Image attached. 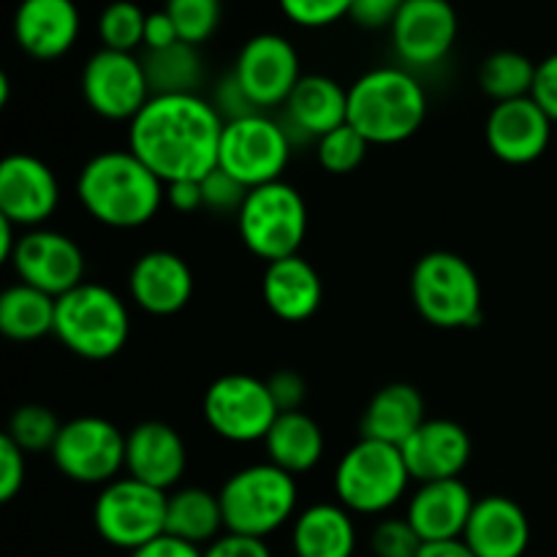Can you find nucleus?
<instances>
[{"label": "nucleus", "instance_id": "nucleus-38", "mask_svg": "<svg viewBox=\"0 0 557 557\" xmlns=\"http://www.w3.org/2000/svg\"><path fill=\"white\" fill-rule=\"evenodd\" d=\"M370 547H373L375 557H417L424 542L406 517H384L373 528Z\"/></svg>", "mask_w": 557, "mask_h": 557}, {"label": "nucleus", "instance_id": "nucleus-35", "mask_svg": "<svg viewBox=\"0 0 557 557\" xmlns=\"http://www.w3.org/2000/svg\"><path fill=\"white\" fill-rule=\"evenodd\" d=\"M60 419L54 417L52 408L38 406V403H27L20 406L9 419V435L25 455H41V451H52L54 441L60 435Z\"/></svg>", "mask_w": 557, "mask_h": 557}, {"label": "nucleus", "instance_id": "nucleus-24", "mask_svg": "<svg viewBox=\"0 0 557 557\" xmlns=\"http://www.w3.org/2000/svg\"><path fill=\"white\" fill-rule=\"evenodd\" d=\"M462 542L476 557H522L531 547V520L515 498H476Z\"/></svg>", "mask_w": 557, "mask_h": 557}, {"label": "nucleus", "instance_id": "nucleus-25", "mask_svg": "<svg viewBox=\"0 0 557 557\" xmlns=\"http://www.w3.org/2000/svg\"><path fill=\"white\" fill-rule=\"evenodd\" d=\"M283 128L297 139L319 141L348 123V90L326 74H305L283 107Z\"/></svg>", "mask_w": 557, "mask_h": 557}, {"label": "nucleus", "instance_id": "nucleus-41", "mask_svg": "<svg viewBox=\"0 0 557 557\" xmlns=\"http://www.w3.org/2000/svg\"><path fill=\"white\" fill-rule=\"evenodd\" d=\"M27 479V462H25V451L3 435L0 438V500L9 504L14 500L16 495L22 493Z\"/></svg>", "mask_w": 557, "mask_h": 557}, {"label": "nucleus", "instance_id": "nucleus-4", "mask_svg": "<svg viewBox=\"0 0 557 557\" xmlns=\"http://www.w3.org/2000/svg\"><path fill=\"white\" fill-rule=\"evenodd\" d=\"M54 337L87 362H107L128 346L131 310L117 292L85 281L58 297Z\"/></svg>", "mask_w": 557, "mask_h": 557}, {"label": "nucleus", "instance_id": "nucleus-2", "mask_svg": "<svg viewBox=\"0 0 557 557\" xmlns=\"http://www.w3.org/2000/svg\"><path fill=\"white\" fill-rule=\"evenodd\" d=\"M76 199L109 228H139L166 205V183L131 150H103L82 166Z\"/></svg>", "mask_w": 557, "mask_h": 557}, {"label": "nucleus", "instance_id": "nucleus-26", "mask_svg": "<svg viewBox=\"0 0 557 557\" xmlns=\"http://www.w3.org/2000/svg\"><path fill=\"white\" fill-rule=\"evenodd\" d=\"M261 297L272 315L288 324H302L319 313L324 302V283L315 267L297 253L267 264L261 277Z\"/></svg>", "mask_w": 557, "mask_h": 557}, {"label": "nucleus", "instance_id": "nucleus-7", "mask_svg": "<svg viewBox=\"0 0 557 557\" xmlns=\"http://www.w3.org/2000/svg\"><path fill=\"white\" fill-rule=\"evenodd\" d=\"M411 482L400 446L373 438H359L337 460L332 476L337 504L362 517H379L395 509L406 498Z\"/></svg>", "mask_w": 557, "mask_h": 557}, {"label": "nucleus", "instance_id": "nucleus-51", "mask_svg": "<svg viewBox=\"0 0 557 557\" xmlns=\"http://www.w3.org/2000/svg\"><path fill=\"white\" fill-rule=\"evenodd\" d=\"M16 228H20L16 223H11L9 218L0 215V261H9V264L16 253V245H20Z\"/></svg>", "mask_w": 557, "mask_h": 557}, {"label": "nucleus", "instance_id": "nucleus-37", "mask_svg": "<svg viewBox=\"0 0 557 557\" xmlns=\"http://www.w3.org/2000/svg\"><path fill=\"white\" fill-rule=\"evenodd\" d=\"M163 11L172 16L180 41L201 47L221 27L223 0H166Z\"/></svg>", "mask_w": 557, "mask_h": 557}, {"label": "nucleus", "instance_id": "nucleus-9", "mask_svg": "<svg viewBox=\"0 0 557 557\" xmlns=\"http://www.w3.org/2000/svg\"><path fill=\"white\" fill-rule=\"evenodd\" d=\"M169 493L134 476L103 484L92 506V525L109 547L136 553L166 533Z\"/></svg>", "mask_w": 557, "mask_h": 557}, {"label": "nucleus", "instance_id": "nucleus-36", "mask_svg": "<svg viewBox=\"0 0 557 557\" xmlns=\"http://www.w3.org/2000/svg\"><path fill=\"white\" fill-rule=\"evenodd\" d=\"M370 147L373 145L354 125L346 123L315 141V161L324 172L343 177V174H351L362 166Z\"/></svg>", "mask_w": 557, "mask_h": 557}, {"label": "nucleus", "instance_id": "nucleus-23", "mask_svg": "<svg viewBox=\"0 0 557 557\" xmlns=\"http://www.w3.org/2000/svg\"><path fill=\"white\" fill-rule=\"evenodd\" d=\"M476 498L462 479L419 484L406 509V520L424 544L455 542L466 533Z\"/></svg>", "mask_w": 557, "mask_h": 557}, {"label": "nucleus", "instance_id": "nucleus-17", "mask_svg": "<svg viewBox=\"0 0 557 557\" xmlns=\"http://www.w3.org/2000/svg\"><path fill=\"white\" fill-rule=\"evenodd\" d=\"M60 205L52 166L30 152H11L0 163V215L20 228H41Z\"/></svg>", "mask_w": 557, "mask_h": 557}, {"label": "nucleus", "instance_id": "nucleus-10", "mask_svg": "<svg viewBox=\"0 0 557 557\" xmlns=\"http://www.w3.org/2000/svg\"><path fill=\"white\" fill-rule=\"evenodd\" d=\"M294 141L286 134L281 120H272L267 112L250 117L228 120L221 134L218 169L232 174L245 188L277 183L292 161Z\"/></svg>", "mask_w": 557, "mask_h": 557}, {"label": "nucleus", "instance_id": "nucleus-6", "mask_svg": "<svg viewBox=\"0 0 557 557\" xmlns=\"http://www.w3.org/2000/svg\"><path fill=\"white\" fill-rule=\"evenodd\" d=\"M411 299L417 313L438 330L482 324L484 294L479 272L451 250H430L413 264Z\"/></svg>", "mask_w": 557, "mask_h": 557}, {"label": "nucleus", "instance_id": "nucleus-50", "mask_svg": "<svg viewBox=\"0 0 557 557\" xmlns=\"http://www.w3.org/2000/svg\"><path fill=\"white\" fill-rule=\"evenodd\" d=\"M417 557H476L468 549V544L462 539H455V542H433L424 544L419 549Z\"/></svg>", "mask_w": 557, "mask_h": 557}, {"label": "nucleus", "instance_id": "nucleus-20", "mask_svg": "<svg viewBox=\"0 0 557 557\" xmlns=\"http://www.w3.org/2000/svg\"><path fill=\"white\" fill-rule=\"evenodd\" d=\"M188 468V449L185 441L172 424L141 422L131 433H125V473L150 487L169 493L177 487Z\"/></svg>", "mask_w": 557, "mask_h": 557}, {"label": "nucleus", "instance_id": "nucleus-40", "mask_svg": "<svg viewBox=\"0 0 557 557\" xmlns=\"http://www.w3.org/2000/svg\"><path fill=\"white\" fill-rule=\"evenodd\" d=\"M201 196H205V210L218 212V215H237L248 188L223 169H215L201 180Z\"/></svg>", "mask_w": 557, "mask_h": 557}, {"label": "nucleus", "instance_id": "nucleus-28", "mask_svg": "<svg viewBox=\"0 0 557 557\" xmlns=\"http://www.w3.org/2000/svg\"><path fill=\"white\" fill-rule=\"evenodd\" d=\"M424 424V397L417 386L386 384L370 397L368 408L359 422L362 438L384 441V444L403 446Z\"/></svg>", "mask_w": 557, "mask_h": 557}, {"label": "nucleus", "instance_id": "nucleus-33", "mask_svg": "<svg viewBox=\"0 0 557 557\" xmlns=\"http://www.w3.org/2000/svg\"><path fill=\"white\" fill-rule=\"evenodd\" d=\"M536 65L539 63H533L528 54L517 52V49H498L484 58L482 69H479V87L495 103L528 98L533 92V82H536Z\"/></svg>", "mask_w": 557, "mask_h": 557}, {"label": "nucleus", "instance_id": "nucleus-14", "mask_svg": "<svg viewBox=\"0 0 557 557\" xmlns=\"http://www.w3.org/2000/svg\"><path fill=\"white\" fill-rule=\"evenodd\" d=\"M232 74L261 112L286 107L288 96L305 76L299 52L286 36L277 33H259L248 38L234 60Z\"/></svg>", "mask_w": 557, "mask_h": 557}, {"label": "nucleus", "instance_id": "nucleus-8", "mask_svg": "<svg viewBox=\"0 0 557 557\" xmlns=\"http://www.w3.org/2000/svg\"><path fill=\"white\" fill-rule=\"evenodd\" d=\"M237 228L245 248L267 264L297 256L308 237L305 196L286 180L250 188L237 212Z\"/></svg>", "mask_w": 557, "mask_h": 557}, {"label": "nucleus", "instance_id": "nucleus-18", "mask_svg": "<svg viewBox=\"0 0 557 557\" xmlns=\"http://www.w3.org/2000/svg\"><path fill=\"white\" fill-rule=\"evenodd\" d=\"M553 120L533 96L495 103L484 123V139L498 161L525 166L539 161L553 141Z\"/></svg>", "mask_w": 557, "mask_h": 557}, {"label": "nucleus", "instance_id": "nucleus-30", "mask_svg": "<svg viewBox=\"0 0 557 557\" xmlns=\"http://www.w3.org/2000/svg\"><path fill=\"white\" fill-rule=\"evenodd\" d=\"M166 533L194 547H210L226 533L221 498L205 487H180L169 493Z\"/></svg>", "mask_w": 557, "mask_h": 557}, {"label": "nucleus", "instance_id": "nucleus-48", "mask_svg": "<svg viewBox=\"0 0 557 557\" xmlns=\"http://www.w3.org/2000/svg\"><path fill=\"white\" fill-rule=\"evenodd\" d=\"M177 41H180L177 27H174L172 16H169L166 11H152V14H147L145 52H152V49H166Z\"/></svg>", "mask_w": 557, "mask_h": 557}, {"label": "nucleus", "instance_id": "nucleus-42", "mask_svg": "<svg viewBox=\"0 0 557 557\" xmlns=\"http://www.w3.org/2000/svg\"><path fill=\"white\" fill-rule=\"evenodd\" d=\"M212 107L218 109L223 120H239V117H250V114H259L261 109L256 107L253 101L248 98V92L243 90V85L237 82V76L226 74L221 79V85L215 87V96H212Z\"/></svg>", "mask_w": 557, "mask_h": 557}, {"label": "nucleus", "instance_id": "nucleus-12", "mask_svg": "<svg viewBox=\"0 0 557 557\" xmlns=\"http://www.w3.org/2000/svg\"><path fill=\"white\" fill-rule=\"evenodd\" d=\"M52 462L76 484H109L125 471V433L103 417H76L60 428Z\"/></svg>", "mask_w": 557, "mask_h": 557}, {"label": "nucleus", "instance_id": "nucleus-13", "mask_svg": "<svg viewBox=\"0 0 557 557\" xmlns=\"http://www.w3.org/2000/svg\"><path fill=\"white\" fill-rule=\"evenodd\" d=\"M82 96L98 117L131 123L152 98L145 63L131 52L101 47L82 69Z\"/></svg>", "mask_w": 557, "mask_h": 557}, {"label": "nucleus", "instance_id": "nucleus-49", "mask_svg": "<svg viewBox=\"0 0 557 557\" xmlns=\"http://www.w3.org/2000/svg\"><path fill=\"white\" fill-rule=\"evenodd\" d=\"M201 553H205L201 547H194V544L180 542V539L163 533V536H158L156 542L145 544L141 549L131 553V557H201Z\"/></svg>", "mask_w": 557, "mask_h": 557}, {"label": "nucleus", "instance_id": "nucleus-34", "mask_svg": "<svg viewBox=\"0 0 557 557\" xmlns=\"http://www.w3.org/2000/svg\"><path fill=\"white\" fill-rule=\"evenodd\" d=\"M147 14L131 0H114L98 16V38L103 49L114 52H131L145 47Z\"/></svg>", "mask_w": 557, "mask_h": 557}, {"label": "nucleus", "instance_id": "nucleus-46", "mask_svg": "<svg viewBox=\"0 0 557 557\" xmlns=\"http://www.w3.org/2000/svg\"><path fill=\"white\" fill-rule=\"evenodd\" d=\"M201 557H272L264 539L237 536V533H223L221 539L205 547Z\"/></svg>", "mask_w": 557, "mask_h": 557}, {"label": "nucleus", "instance_id": "nucleus-22", "mask_svg": "<svg viewBox=\"0 0 557 557\" xmlns=\"http://www.w3.org/2000/svg\"><path fill=\"white\" fill-rule=\"evenodd\" d=\"M413 482L460 479L471 460V435L451 419H424L422 428L400 446Z\"/></svg>", "mask_w": 557, "mask_h": 557}, {"label": "nucleus", "instance_id": "nucleus-45", "mask_svg": "<svg viewBox=\"0 0 557 557\" xmlns=\"http://www.w3.org/2000/svg\"><path fill=\"white\" fill-rule=\"evenodd\" d=\"M533 101L547 112V117L557 125V52L547 54L536 65V82H533Z\"/></svg>", "mask_w": 557, "mask_h": 557}, {"label": "nucleus", "instance_id": "nucleus-21", "mask_svg": "<svg viewBox=\"0 0 557 557\" xmlns=\"http://www.w3.org/2000/svg\"><path fill=\"white\" fill-rule=\"evenodd\" d=\"M82 16L74 0H22L14 11V38L33 60H58L74 49Z\"/></svg>", "mask_w": 557, "mask_h": 557}, {"label": "nucleus", "instance_id": "nucleus-44", "mask_svg": "<svg viewBox=\"0 0 557 557\" xmlns=\"http://www.w3.org/2000/svg\"><path fill=\"white\" fill-rule=\"evenodd\" d=\"M403 5L406 0H354L351 20L364 30H384L392 27Z\"/></svg>", "mask_w": 557, "mask_h": 557}, {"label": "nucleus", "instance_id": "nucleus-43", "mask_svg": "<svg viewBox=\"0 0 557 557\" xmlns=\"http://www.w3.org/2000/svg\"><path fill=\"white\" fill-rule=\"evenodd\" d=\"M267 386H270V395L275 400L277 411H302L305 400H308V384H305L302 375L294 373V370H281V373H275L267 381Z\"/></svg>", "mask_w": 557, "mask_h": 557}, {"label": "nucleus", "instance_id": "nucleus-32", "mask_svg": "<svg viewBox=\"0 0 557 557\" xmlns=\"http://www.w3.org/2000/svg\"><path fill=\"white\" fill-rule=\"evenodd\" d=\"M141 63L152 96H185L205 82V60L194 44L177 41L166 49H152L141 54Z\"/></svg>", "mask_w": 557, "mask_h": 557}, {"label": "nucleus", "instance_id": "nucleus-47", "mask_svg": "<svg viewBox=\"0 0 557 557\" xmlns=\"http://www.w3.org/2000/svg\"><path fill=\"white\" fill-rule=\"evenodd\" d=\"M166 205L174 212L190 215L196 210H205V196H201V180H177L166 185Z\"/></svg>", "mask_w": 557, "mask_h": 557}, {"label": "nucleus", "instance_id": "nucleus-31", "mask_svg": "<svg viewBox=\"0 0 557 557\" xmlns=\"http://www.w3.org/2000/svg\"><path fill=\"white\" fill-rule=\"evenodd\" d=\"M58 299L27 283H14L0 294V332L14 343H33L54 335Z\"/></svg>", "mask_w": 557, "mask_h": 557}, {"label": "nucleus", "instance_id": "nucleus-1", "mask_svg": "<svg viewBox=\"0 0 557 557\" xmlns=\"http://www.w3.org/2000/svg\"><path fill=\"white\" fill-rule=\"evenodd\" d=\"M128 125V150L166 185L218 169L226 120L199 92L152 96Z\"/></svg>", "mask_w": 557, "mask_h": 557}, {"label": "nucleus", "instance_id": "nucleus-52", "mask_svg": "<svg viewBox=\"0 0 557 557\" xmlns=\"http://www.w3.org/2000/svg\"><path fill=\"white\" fill-rule=\"evenodd\" d=\"M9 96H11L9 74H0V107H9Z\"/></svg>", "mask_w": 557, "mask_h": 557}, {"label": "nucleus", "instance_id": "nucleus-16", "mask_svg": "<svg viewBox=\"0 0 557 557\" xmlns=\"http://www.w3.org/2000/svg\"><path fill=\"white\" fill-rule=\"evenodd\" d=\"M11 267L20 283H27L58 299L85 283L87 259L69 234L52 232V228H30L20 237Z\"/></svg>", "mask_w": 557, "mask_h": 557}, {"label": "nucleus", "instance_id": "nucleus-39", "mask_svg": "<svg viewBox=\"0 0 557 557\" xmlns=\"http://www.w3.org/2000/svg\"><path fill=\"white\" fill-rule=\"evenodd\" d=\"M277 5L294 25L319 30L351 16L354 0H277Z\"/></svg>", "mask_w": 557, "mask_h": 557}, {"label": "nucleus", "instance_id": "nucleus-5", "mask_svg": "<svg viewBox=\"0 0 557 557\" xmlns=\"http://www.w3.org/2000/svg\"><path fill=\"white\" fill-rule=\"evenodd\" d=\"M226 533L267 539L297 517V476L267 462L239 468L223 482L221 493Z\"/></svg>", "mask_w": 557, "mask_h": 557}, {"label": "nucleus", "instance_id": "nucleus-3", "mask_svg": "<svg viewBox=\"0 0 557 557\" xmlns=\"http://www.w3.org/2000/svg\"><path fill=\"white\" fill-rule=\"evenodd\" d=\"M428 117V92L406 65L370 69L348 87V125L370 145L408 141Z\"/></svg>", "mask_w": 557, "mask_h": 557}, {"label": "nucleus", "instance_id": "nucleus-29", "mask_svg": "<svg viewBox=\"0 0 557 557\" xmlns=\"http://www.w3.org/2000/svg\"><path fill=\"white\" fill-rule=\"evenodd\" d=\"M324 433L319 422L305 411L281 413L264 438L267 460L292 476L310 473L324 457Z\"/></svg>", "mask_w": 557, "mask_h": 557}, {"label": "nucleus", "instance_id": "nucleus-15", "mask_svg": "<svg viewBox=\"0 0 557 557\" xmlns=\"http://www.w3.org/2000/svg\"><path fill=\"white\" fill-rule=\"evenodd\" d=\"M389 33L400 63L408 71H422L449 58L460 20L449 0H406Z\"/></svg>", "mask_w": 557, "mask_h": 557}, {"label": "nucleus", "instance_id": "nucleus-19", "mask_svg": "<svg viewBox=\"0 0 557 557\" xmlns=\"http://www.w3.org/2000/svg\"><path fill=\"white\" fill-rule=\"evenodd\" d=\"M194 272L174 250H147L128 272V294L150 315H174L194 297Z\"/></svg>", "mask_w": 557, "mask_h": 557}, {"label": "nucleus", "instance_id": "nucleus-27", "mask_svg": "<svg viewBox=\"0 0 557 557\" xmlns=\"http://www.w3.org/2000/svg\"><path fill=\"white\" fill-rule=\"evenodd\" d=\"M294 557H354L357 553V525L354 515L335 504H313L294 517Z\"/></svg>", "mask_w": 557, "mask_h": 557}, {"label": "nucleus", "instance_id": "nucleus-11", "mask_svg": "<svg viewBox=\"0 0 557 557\" xmlns=\"http://www.w3.org/2000/svg\"><path fill=\"white\" fill-rule=\"evenodd\" d=\"M201 411L207 428L228 444H264L267 433L281 417L267 381L248 373H228L212 381Z\"/></svg>", "mask_w": 557, "mask_h": 557}]
</instances>
